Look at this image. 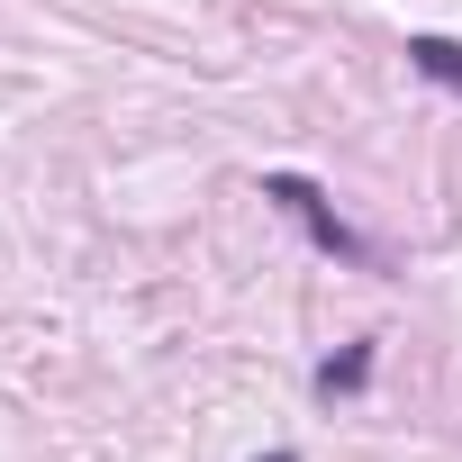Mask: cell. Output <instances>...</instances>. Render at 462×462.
<instances>
[{
    "label": "cell",
    "mask_w": 462,
    "mask_h": 462,
    "mask_svg": "<svg viewBox=\"0 0 462 462\" xmlns=\"http://www.w3.org/2000/svg\"><path fill=\"white\" fill-rule=\"evenodd\" d=\"M408 64H417L426 82H444V91H462V46H453V37H408Z\"/></svg>",
    "instance_id": "obj_2"
},
{
    "label": "cell",
    "mask_w": 462,
    "mask_h": 462,
    "mask_svg": "<svg viewBox=\"0 0 462 462\" xmlns=\"http://www.w3.org/2000/svg\"><path fill=\"white\" fill-rule=\"evenodd\" d=\"M363 372H372V354H363V345H354V354H345V363H327V372H318V390H354V381H363Z\"/></svg>",
    "instance_id": "obj_3"
},
{
    "label": "cell",
    "mask_w": 462,
    "mask_h": 462,
    "mask_svg": "<svg viewBox=\"0 0 462 462\" xmlns=\"http://www.w3.org/2000/svg\"><path fill=\"white\" fill-rule=\"evenodd\" d=\"M263 190H273L282 208H300V217H309V236H318V245H336L345 263H363V236H354V226H345V217H336V208H327V199H318V190H309L300 172H273Z\"/></svg>",
    "instance_id": "obj_1"
},
{
    "label": "cell",
    "mask_w": 462,
    "mask_h": 462,
    "mask_svg": "<svg viewBox=\"0 0 462 462\" xmlns=\"http://www.w3.org/2000/svg\"><path fill=\"white\" fill-rule=\"evenodd\" d=\"M273 462H291V453H273Z\"/></svg>",
    "instance_id": "obj_4"
}]
</instances>
